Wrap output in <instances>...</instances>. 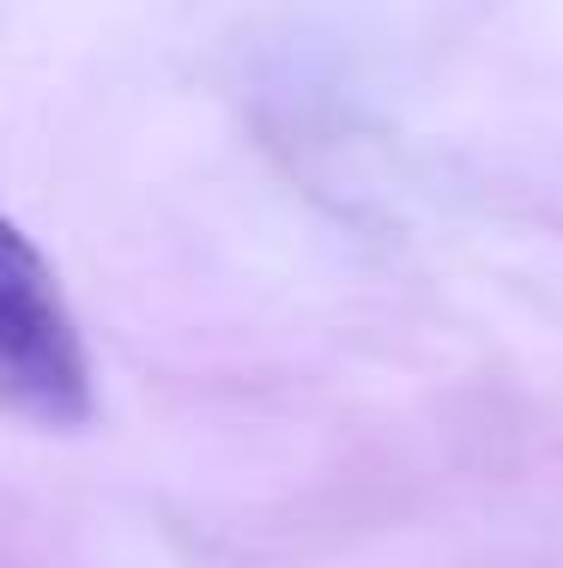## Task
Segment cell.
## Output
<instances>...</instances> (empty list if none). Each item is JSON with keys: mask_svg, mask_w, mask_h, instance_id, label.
<instances>
[{"mask_svg": "<svg viewBox=\"0 0 563 568\" xmlns=\"http://www.w3.org/2000/svg\"><path fill=\"white\" fill-rule=\"evenodd\" d=\"M0 412L31 429L91 424V357L56 266L0 212Z\"/></svg>", "mask_w": 563, "mask_h": 568, "instance_id": "cell-1", "label": "cell"}]
</instances>
